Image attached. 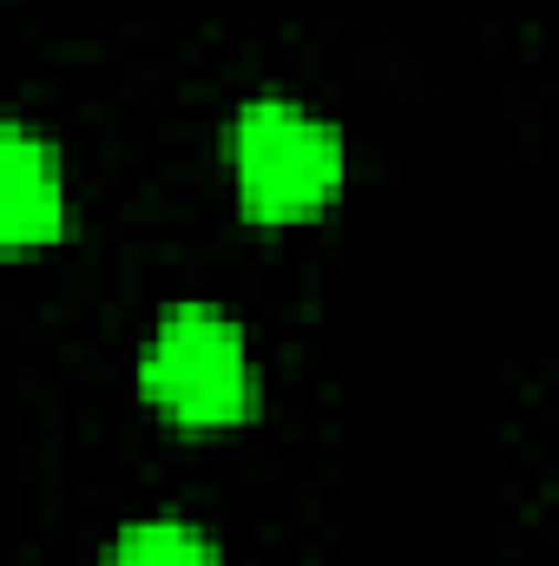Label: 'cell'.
<instances>
[{"label":"cell","mask_w":559,"mask_h":566,"mask_svg":"<svg viewBox=\"0 0 559 566\" xmlns=\"http://www.w3.org/2000/svg\"><path fill=\"white\" fill-rule=\"evenodd\" d=\"M60 224H66L60 151L33 126H7L0 133V238L13 251H27V244L60 238Z\"/></svg>","instance_id":"obj_3"},{"label":"cell","mask_w":559,"mask_h":566,"mask_svg":"<svg viewBox=\"0 0 559 566\" xmlns=\"http://www.w3.org/2000/svg\"><path fill=\"white\" fill-rule=\"evenodd\" d=\"M139 382L191 428L238 422L251 409V343L218 303H171L139 349Z\"/></svg>","instance_id":"obj_2"},{"label":"cell","mask_w":559,"mask_h":566,"mask_svg":"<svg viewBox=\"0 0 559 566\" xmlns=\"http://www.w3.org/2000/svg\"><path fill=\"white\" fill-rule=\"evenodd\" d=\"M106 566H218V547L204 527H191L178 514H145L133 527H119Z\"/></svg>","instance_id":"obj_4"},{"label":"cell","mask_w":559,"mask_h":566,"mask_svg":"<svg viewBox=\"0 0 559 566\" xmlns=\"http://www.w3.org/2000/svg\"><path fill=\"white\" fill-rule=\"evenodd\" d=\"M342 133L309 113L303 99H244L238 119H231V171H238V198L251 218L264 224H289V218H309L336 198L342 185Z\"/></svg>","instance_id":"obj_1"}]
</instances>
